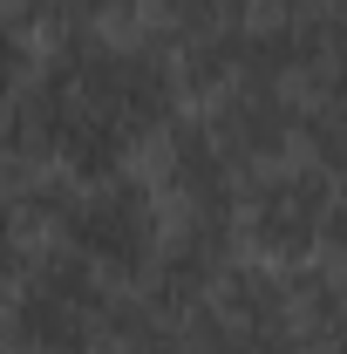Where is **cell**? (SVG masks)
Listing matches in <instances>:
<instances>
[{
  "label": "cell",
  "instance_id": "obj_1",
  "mask_svg": "<svg viewBox=\"0 0 347 354\" xmlns=\"http://www.w3.org/2000/svg\"><path fill=\"white\" fill-rule=\"evenodd\" d=\"M334 191L341 177L313 157H286V164H265L245 177V198H238V239L245 252L265 266H300L327 259V218H334Z\"/></svg>",
  "mask_w": 347,
  "mask_h": 354
}]
</instances>
